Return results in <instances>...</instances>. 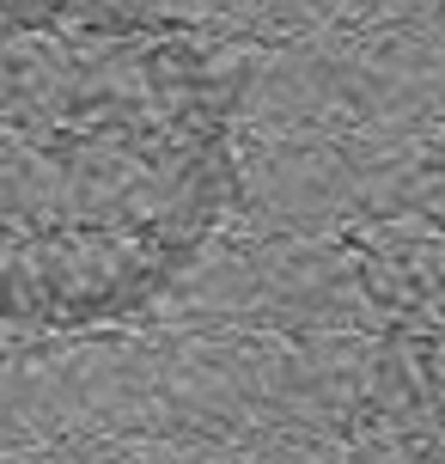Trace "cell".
<instances>
[{"label":"cell","instance_id":"obj_1","mask_svg":"<svg viewBox=\"0 0 445 464\" xmlns=\"http://www.w3.org/2000/svg\"><path fill=\"white\" fill-rule=\"evenodd\" d=\"M208 55L110 0H0V318L153 300L226 202Z\"/></svg>","mask_w":445,"mask_h":464}]
</instances>
